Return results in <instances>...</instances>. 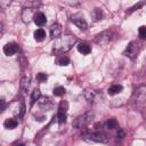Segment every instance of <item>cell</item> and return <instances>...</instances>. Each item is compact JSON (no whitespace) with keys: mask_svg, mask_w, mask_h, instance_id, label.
Here are the masks:
<instances>
[{"mask_svg":"<svg viewBox=\"0 0 146 146\" xmlns=\"http://www.w3.org/2000/svg\"><path fill=\"white\" fill-rule=\"evenodd\" d=\"M75 42H76V38L74 35H70V34L62 35V36L56 39V41L54 43V47H52V51L57 55L64 54V52L68 51Z\"/></svg>","mask_w":146,"mask_h":146,"instance_id":"cell-1","label":"cell"},{"mask_svg":"<svg viewBox=\"0 0 146 146\" xmlns=\"http://www.w3.org/2000/svg\"><path fill=\"white\" fill-rule=\"evenodd\" d=\"M82 139L87 140V141H92V143H102V144H105V143H108L110 140V137L103 132H84L83 135H81Z\"/></svg>","mask_w":146,"mask_h":146,"instance_id":"cell-2","label":"cell"},{"mask_svg":"<svg viewBox=\"0 0 146 146\" xmlns=\"http://www.w3.org/2000/svg\"><path fill=\"white\" fill-rule=\"evenodd\" d=\"M92 117H94V113L92 112H86V113L79 115L78 117H75L74 121H73V123H72V125L75 129L84 128L86 125H88L91 122Z\"/></svg>","mask_w":146,"mask_h":146,"instance_id":"cell-3","label":"cell"},{"mask_svg":"<svg viewBox=\"0 0 146 146\" xmlns=\"http://www.w3.org/2000/svg\"><path fill=\"white\" fill-rule=\"evenodd\" d=\"M139 52H140V46H139V43L137 41L129 42L128 46H127V48H125V50H124V55L127 57H129L130 59L137 58L138 55H139Z\"/></svg>","mask_w":146,"mask_h":146,"instance_id":"cell-4","label":"cell"},{"mask_svg":"<svg viewBox=\"0 0 146 146\" xmlns=\"http://www.w3.org/2000/svg\"><path fill=\"white\" fill-rule=\"evenodd\" d=\"M112 39H113V32L110 30H105L96 35L95 42L98 43L99 46H106L112 41Z\"/></svg>","mask_w":146,"mask_h":146,"instance_id":"cell-5","label":"cell"},{"mask_svg":"<svg viewBox=\"0 0 146 146\" xmlns=\"http://www.w3.org/2000/svg\"><path fill=\"white\" fill-rule=\"evenodd\" d=\"M83 96L89 103H95L102 98V92L94 88H87L83 91Z\"/></svg>","mask_w":146,"mask_h":146,"instance_id":"cell-6","label":"cell"},{"mask_svg":"<svg viewBox=\"0 0 146 146\" xmlns=\"http://www.w3.org/2000/svg\"><path fill=\"white\" fill-rule=\"evenodd\" d=\"M132 98L136 102H139V103L146 102V86H144V84L143 86H138L133 91Z\"/></svg>","mask_w":146,"mask_h":146,"instance_id":"cell-7","label":"cell"},{"mask_svg":"<svg viewBox=\"0 0 146 146\" xmlns=\"http://www.w3.org/2000/svg\"><path fill=\"white\" fill-rule=\"evenodd\" d=\"M71 21L80 29V30H87V27H88V24H87V22H86V19L83 18V16L82 15H80V14H75V15H72L71 16Z\"/></svg>","mask_w":146,"mask_h":146,"instance_id":"cell-8","label":"cell"},{"mask_svg":"<svg viewBox=\"0 0 146 146\" xmlns=\"http://www.w3.org/2000/svg\"><path fill=\"white\" fill-rule=\"evenodd\" d=\"M34 9L35 8H32V7H24V9L22 10V15H21L22 16V21L24 23H30L33 19V17L35 15Z\"/></svg>","mask_w":146,"mask_h":146,"instance_id":"cell-9","label":"cell"},{"mask_svg":"<svg viewBox=\"0 0 146 146\" xmlns=\"http://www.w3.org/2000/svg\"><path fill=\"white\" fill-rule=\"evenodd\" d=\"M18 50H19V46L16 42H8L3 46V52L7 56H13L16 52H18Z\"/></svg>","mask_w":146,"mask_h":146,"instance_id":"cell-10","label":"cell"},{"mask_svg":"<svg viewBox=\"0 0 146 146\" xmlns=\"http://www.w3.org/2000/svg\"><path fill=\"white\" fill-rule=\"evenodd\" d=\"M62 34V25L58 23H55L50 26V36L52 39H57L59 38Z\"/></svg>","mask_w":146,"mask_h":146,"instance_id":"cell-11","label":"cell"},{"mask_svg":"<svg viewBox=\"0 0 146 146\" xmlns=\"http://www.w3.org/2000/svg\"><path fill=\"white\" fill-rule=\"evenodd\" d=\"M30 82H31V76L29 74H25L21 78V82H19V87H21V90L23 92H26L29 90V87H30Z\"/></svg>","mask_w":146,"mask_h":146,"instance_id":"cell-12","label":"cell"},{"mask_svg":"<svg viewBox=\"0 0 146 146\" xmlns=\"http://www.w3.org/2000/svg\"><path fill=\"white\" fill-rule=\"evenodd\" d=\"M33 22H34L38 26H42V25H44V24L47 23L46 15H44L43 13H41V11L35 13V15H34V17H33Z\"/></svg>","mask_w":146,"mask_h":146,"instance_id":"cell-13","label":"cell"},{"mask_svg":"<svg viewBox=\"0 0 146 146\" xmlns=\"http://www.w3.org/2000/svg\"><path fill=\"white\" fill-rule=\"evenodd\" d=\"M76 48H78V51H79L80 54H82V55H88V54L91 52V47H90V44L87 43V42H80V43L76 46Z\"/></svg>","mask_w":146,"mask_h":146,"instance_id":"cell-14","label":"cell"},{"mask_svg":"<svg viewBox=\"0 0 146 146\" xmlns=\"http://www.w3.org/2000/svg\"><path fill=\"white\" fill-rule=\"evenodd\" d=\"M17 125H18V121H17V119H15V117L6 119L5 122H3V127H5L6 129H8V130H13V129H15Z\"/></svg>","mask_w":146,"mask_h":146,"instance_id":"cell-15","label":"cell"},{"mask_svg":"<svg viewBox=\"0 0 146 146\" xmlns=\"http://www.w3.org/2000/svg\"><path fill=\"white\" fill-rule=\"evenodd\" d=\"M46 38V31L43 29H36L34 31V40L36 42H41L43 41Z\"/></svg>","mask_w":146,"mask_h":146,"instance_id":"cell-16","label":"cell"},{"mask_svg":"<svg viewBox=\"0 0 146 146\" xmlns=\"http://www.w3.org/2000/svg\"><path fill=\"white\" fill-rule=\"evenodd\" d=\"M122 90H123V87H122L121 84H113V86H111V87L107 89V92H108L110 96H114V95L120 94Z\"/></svg>","mask_w":146,"mask_h":146,"instance_id":"cell-17","label":"cell"},{"mask_svg":"<svg viewBox=\"0 0 146 146\" xmlns=\"http://www.w3.org/2000/svg\"><path fill=\"white\" fill-rule=\"evenodd\" d=\"M39 105L42 110H46V111H49L51 107H52V103L50 102V99L48 97H43L40 102H39Z\"/></svg>","mask_w":146,"mask_h":146,"instance_id":"cell-18","label":"cell"},{"mask_svg":"<svg viewBox=\"0 0 146 146\" xmlns=\"http://www.w3.org/2000/svg\"><path fill=\"white\" fill-rule=\"evenodd\" d=\"M56 63L59 65V66H66L70 64V58L66 56V55H60L57 59H56Z\"/></svg>","mask_w":146,"mask_h":146,"instance_id":"cell-19","label":"cell"},{"mask_svg":"<svg viewBox=\"0 0 146 146\" xmlns=\"http://www.w3.org/2000/svg\"><path fill=\"white\" fill-rule=\"evenodd\" d=\"M40 97H41V91H40V89H34V90L32 91V94H31V106H32L36 100H39Z\"/></svg>","mask_w":146,"mask_h":146,"instance_id":"cell-20","label":"cell"},{"mask_svg":"<svg viewBox=\"0 0 146 146\" xmlns=\"http://www.w3.org/2000/svg\"><path fill=\"white\" fill-rule=\"evenodd\" d=\"M105 127H106L107 129L113 130V129H116V128L119 127V123H117V121H116L115 119H108V120L105 122Z\"/></svg>","mask_w":146,"mask_h":146,"instance_id":"cell-21","label":"cell"},{"mask_svg":"<svg viewBox=\"0 0 146 146\" xmlns=\"http://www.w3.org/2000/svg\"><path fill=\"white\" fill-rule=\"evenodd\" d=\"M68 110V103L66 100H60L59 105H58V111L57 112H63V113H67Z\"/></svg>","mask_w":146,"mask_h":146,"instance_id":"cell-22","label":"cell"},{"mask_svg":"<svg viewBox=\"0 0 146 146\" xmlns=\"http://www.w3.org/2000/svg\"><path fill=\"white\" fill-rule=\"evenodd\" d=\"M92 16H94V19L97 22V21H100L102 17H103V11L100 8H95L94 11H92Z\"/></svg>","mask_w":146,"mask_h":146,"instance_id":"cell-23","label":"cell"},{"mask_svg":"<svg viewBox=\"0 0 146 146\" xmlns=\"http://www.w3.org/2000/svg\"><path fill=\"white\" fill-rule=\"evenodd\" d=\"M52 92H54V95H55V96H57V97H60V96H63V95L66 92V90H65V88H64V87H62V86H58V87L54 88Z\"/></svg>","mask_w":146,"mask_h":146,"instance_id":"cell-24","label":"cell"},{"mask_svg":"<svg viewBox=\"0 0 146 146\" xmlns=\"http://www.w3.org/2000/svg\"><path fill=\"white\" fill-rule=\"evenodd\" d=\"M39 6H40V0H26L25 1V7L36 8Z\"/></svg>","mask_w":146,"mask_h":146,"instance_id":"cell-25","label":"cell"},{"mask_svg":"<svg viewBox=\"0 0 146 146\" xmlns=\"http://www.w3.org/2000/svg\"><path fill=\"white\" fill-rule=\"evenodd\" d=\"M145 3H146V1H141V2H139V3H137V5H135L133 7H131V8H130V9H129V10L127 11V14L129 15V14H131V13H133V11L138 10V9H139L140 7H143V6L145 5Z\"/></svg>","mask_w":146,"mask_h":146,"instance_id":"cell-26","label":"cell"},{"mask_svg":"<svg viewBox=\"0 0 146 146\" xmlns=\"http://www.w3.org/2000/svg\"><path fill=\"white\" fill-rule=\"evenodd\" d=\"M138 35H139L140 39L146 40V26L141 25V26L138 29Z\"/></svg>","mask_w":146,"mask_h":146,"instance_id":"cell-27","label":"cell"},{"mask_svg":"<svg viewBox=\"0 0 146 146\" xmlns=\"http://www.w3.org/2000/svg\"><path fill=\"white\" fill-rule=\"evenodd\" d=\"M47 79H48V76H47V74L46 73H42V72H40V73H38L36 74V80L39 81V82H46L47 81Z\"/></svg>","mask_w":146,"mask_h":146,"instance_id":"cell-28","label":"cell"},{"mask_svg":"<svg viewBox=\"0 0 146 146\" xmlns=\"http://www.w3.org/2000/svg\"><path fill=\"white\" fill-rule=\"evenodd\" d=\"M11 1H13V0H0V6H1V8H2V9H7V8L10 6Z\"/></svg>","mask_w":146,"mask_h":146,"instance_id":"cell-29","label":"cell"},{"mask_svg":"<svg viewBox=\"0 0 146 146\" xmlns=\"http://www.w3.org/2000/svg\"><path fill=\"white\" fill-rule=\"evenodd\" d=\"M19 63H21L22 68H24V67H26V66H27V59H26L23 55H21V56H19Z\"/></svg>","mask_w":146,"mask_h":146,"instance_id":"cell-30","label":"cell"},{"mask_svg":"<svg viewBox=\"0 0 146 146\" xmlns=\"http://www.w3.org/2000/svg\"><path fill=\"white\" fill-rule=\"evenodd\" d=\"M0 103H1V112H3V111L6 110V102H5V99H3V98H1Z\"/></svg>","mask_w":146,"mask_h":146,"instance_id":"cell-31","label":"cell"},{"mask_svg":"<svg viewBox=\"0 0 146 146\" xmlns=\"http://www.w3.org/2000/svg\"><path fill=\"white\" fill-rule=\"evenodd\" d=\"M117 137L123 138V137H124V132H123L122 130H119V131H117Z\"/></svg>","mask_w":146,"mask_h":146,"instance_id":"cell-32","label":"cell"}]
</instances>
